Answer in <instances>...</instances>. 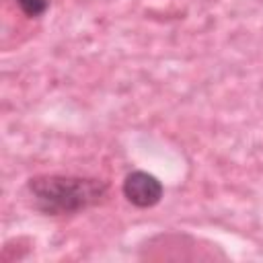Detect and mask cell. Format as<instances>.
Here are the masks:
<instances>
[{
	"label": "cell",
	"instance_id": "obj_1",
	"mask_svg": "<svg viewBox=\"0 0 263 263\" xmlns=\"http://www.w3.org/2000/svg\"><path fill=\"white\" fill-rule=\"evenodd\" d=\"M35 210L45 216H74L105 201L109 185L82 175H35L27 181Z\"/></svg>",
	"mask_w": 263,
	"mask_h": 263
},
{
	"label": "cell",
	"instance_id": "obj_2",
	"mask_svg": "<svg viewBox=\"0 0 263 263\" xmlns=\"http://www.w3.org/2000/svg\"><path fill=\"white\" fill-rule=\"evenodd\" d=\"M121 193L132 205L146 210V208H154L156 203H160L164 195V187L158 181V177H154L152 173L132 171L123 179Z\"/></svg>",
	"mask_w": 263,
	"mask_h": 263
},
{
	"label": "cell",
	"instance_id": "obj_3",
	"mask_svg": "<svg viewBox=\"0 0 263 263\" xmlns=\"http://www.w3.org/2000/svg\"><path fill=\"white\" fill-rule=\"evenodd\" d=\"M21 12L29 18H37V16H43L49 8V0H16Z\"/></svg>",
	"mask_w": 263,
	"mask_h": 263
}]
</instances>
